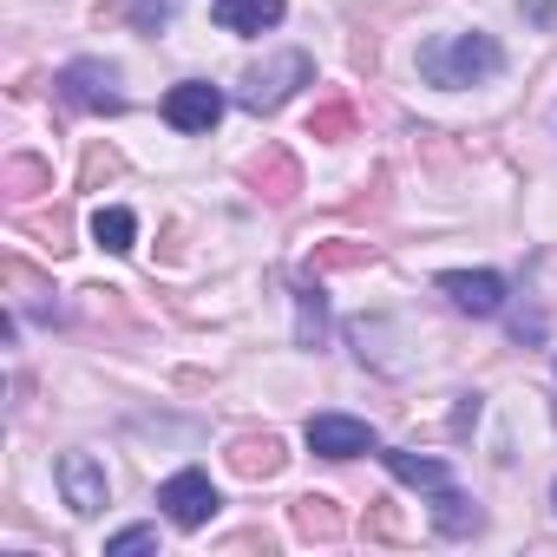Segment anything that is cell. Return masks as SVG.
<instances>
[{"label":"cell","mask_w":557,"mask_h":557,"mask_svg":"<svg viewBox=\"0 0 557 557\" xmlns=\"http://www.w3.org/2000/svg\"><path fill=\"white\" fill-rule=\"evenodd\" d=\"M550 505H557V485H550Z\"/></svg>","instance_id":"7402d4cb"},{"label":"cell","mask_w":557,"mask_h":557,"mask_svg":"<svg viewBox=\"0 0 557 557\" xmlns=\"http://www.w3.org/2000/svg\"><path fill=\"white\" fill-rule=\"evenodd\" d=\"M230 472L236 479H275V472H283V440H275V433H243L230 446Z\"/></svg>","instance_id":"30bf717a"},{"label":"cell","mask_w":557,"mask_h":557,"mask_svg":"<svg viewBox=\"0 0 557 557\" xmlns=\"http://www.w3.org/2000/svg\"><path fill=\"white\" fill-rule=\"evenodd\" d=\"M309 79H315V60H309V53H275L269 66H249V73H243V92H236V99H243L249 112H275V106H283L296 86H309Z\"/></svg>","instance_id":"7a4b0ae2"},{"label":"cell","mask_w":557,"mask_h":557,"mask_svg":"<svg viewBox=\"0 0 557 557\" xmlns=\"http://www.w3.org/2000/svg\"><path fill=\"white\" fill-rule=\"evenodd\" d=\"M309 132H315V138H348V132H355V112H348V106H322V112L309 119Z\"/></svg>","instance_id":"ac0fdd59"},{"label":"cell","mask_w":557,"mask_h":557,"mask_svg":"<svg viewBox=\"0 0 557 557\" xmlns=\"http://www.w3.org/2000/svg\"><path fill=\"white\" fill-rule=\"evenodd\" d=\"M249 177H256V184H262L275 203H289V197L302 190V171H296V158H289V151H275V145H269V151L249 164Z\"/></svg>","instance_id":"8fae6325"},{"label":"cell","mask_w":557,"mask_h":557,"mask_svg":"<svg viewBox=\"0 0 557 557\" xmlns=\"http://www.w3.org/2000/svg\"><path fill=\"white\" fill-rule=\"evenodd\" d=\"M171 14H177V0H132V21L138 27H164Z\"/></svg>","instance_id":"d6986e66"},{"label":"cell","mask_w":557,"mask_h":557,"mask_svg":"<svg viewBox=\"0 0 557 557\" xmlns=\"http://www.w3.org/2000/svg\"><path fill=\"white\" fill-rule=\"evenodd\" d=\"M216 119H223V92L210 79H184V86L164 92V125L171 132H210Z\"/></svg>","instance_id":"8992f818"},{"label":"cell","mask_w":557,"mask_h":557,"mask_svg":"<svg viewBox=\"0 0 557 557\" xmlns=\"http://www.w3.org/2000/svg\"><path fill=\"white\" fill-rule=\"evenodd\" d=\"M296 531H309V537H335V531H342V511H335V498H322V492L296 498Z\"/></svg>","instance_id":"9a60e30c"},{"label":"cell","mask_w":557,"mask_h":557,"mask_svg":"<svg viewBox=\"0 0 557 557\" xmlns=\"http://www.w3.org/2000/svg\"><path fill=\"white\" fill-rule=\"evenodd\" d=\"M440 296L453 309H466V315H498L505 309V275H492V269H446Z\"/></svg>","instance_id":"ba28073f"},{"label":"cell","mask_w":557,"mask_h":557,"mask_svg":"<svg viewBox=\"0 0 557 557\" xmlns=\"http://www.w3.org/2000/svg\"><path fill=\"white\" fill-rule=\"evenodd\" d=\"M138 550H158V531L151 524H125L119 537H106V557H138Z\"/></svg>","instance_id":"2e32d148"},{"label":"cell","mask_w":557,"mask_h":557,"mask_svg":"<svg viewBox=\"0 0 557 557\" xmlns=\"http://www.w3.org/2000/svg\"><path fill=\"white\" fill-rule=\"evenodd\" d=\"M60 99L79 106V112H125L119 66H106V60H73V66H60Z\"/></svg>","instance_id":"277c9868"},{"label":"cell","mask_w":557,"mask_h":557,"mask_svg":"<svg viewBox=\"0 0 557 557\" xmlns=\"http://www.w3.org/2000/svg\"><path fill=\"white\" fill-rule=\"evenodd\" d=\"M92 243H99V249H112V256H125V249L138 243V216H132L125 203H106V210H92Z\"/></svg>","instance_id":"5bb4252c"},{"label":"cell","mask_w":557,"mask_h":557,"mask_svg":"<svg viewBox=\"0 0 557 557\" xmlns=\"http://www.w3.org/2000/svg\"><path fill=\"white\" fill-rule=\"evenodd\" d=\"M433 524L446 531V537H472L479 524H485V511L459 492V485H440V505H433Z\"/></svg>","instance_id":"4fadbf2b"},{"label":"cell","mask_w":557,"mask_h":557,"mask_svg":"<svg viewBox=\"0 0 557 557\" xmlns=\"http://www.w3.org/2000/svg\"><path fill=\"white\" fill-rule=\"evenodd\" d=\"M296 302H302V342H322V322H329V302H322V289H296Z\"/></svg>","instance_id":"e0dca14e"},{"label":"cell","mask_w":557,"mask_h":557,"mask_svg":"<svg viewBox=\"0 0 557 557\" xmlns=\"http://www.w3.org/2000/svg\"><path fill=\"white\" fill-rule=\"evenodd\" d=\"M368 256H374V249H361V243H335V249H322L315 262H322V269H348V262H368Z\"/></svg>","instance_id":"ffe728a7"},{"label":"cell","mask_w":557,"mask_h":557,"mask_svg":"<svg viewBox=\"0 0 557 557\" xmlns=\"http://www.w3.org/2000/svg\"><path fill=\"white\" fill-rule=\"evenodd\" d=\"M53 479H60V492H66V505H73L79 518L106 511V492H112V479H106V466H99L92 453H66V459L53 466Z\"/></svg>","instance_id":"52a82bcc"},{"label":"cell","mask_w":557,"mask_h":557,"mask_svg":"<svg viewBox=\"0 0 557 557\" xmlns=\"http://www.w3.org/2000/svg\"><path fill=\"white\" fill-rule=\"evenodd\" d=\"M498 73H505V47L492 34H440V40L420 47V79L426 86L459 92V86H485Z\"/></svg>","instance_id":"6da1fadb"},{"label":"cell","mask_w":557,"mask_h":557,"mask_svg":"<svg viewBox=\"0 0 557 557\" xmlns=\"http://www.w3.org/2000/svg\"><path fill=\"white\" fill-rule=\"evenodd\" d=\"M289 14V0H210V21L223 34H269V27H283Z\"/></svg>","instance_id":"9c48e42d"},{"label":"cell","mask_w":557,"mask_h":557,"mask_svg":"<svg viewBox=\"0 0 557 557\" xmlns=\"http://www.w3.org/2000/svg\"><path fill=\"white\" fill-rule=\"evenodd\" d=\"M302 440H309V453H322V459H361V453L381 446L374 426L355 420V413H315V420L302 426Z\"/></svg>","instance_id":"5b68a950"},{"label":"cell","mask_w":557,"mask_h":557,"mask_svg":"<svg viewBox=\"0 0 557 557\" xmlns=\"http://www.w3.org/2000/svg\"><path fill=\"white\" fill-rule=\"evenodd\" d=\"M158 505H164V518L177 524V531H203L210 518H216V485H210V472H197V466H184V472H171L164 485H158Z\"/></svg>","instance_id":"3957f363"},{"label":"cell","mask_w":557,"mask_h":557,"mask_svg":"<svg viewBox=\"0 0 557 557\" xmlns=\"http://www.w3.org/2000/svg\"><path fill=\"white\" fill-rule=\"evenodd\" d=\"M381 459H387V472H394L400 485H426V492H440V485H453V472H446L440 459H426V453H407V446H387Z\"/></svg>","instance_id":"7c38bea8"},{"label":"cell","mask_w":557,"mask_h":557,"mask_svg":"<svg viewBox=\"0 0 557 557\" xmlns=\"http://www.w3.org/2000/svg\"><path fill=\"white\" fill-rule=\"evenodd\" d=\"M8 184H21V190H27V184H47V171H40L34 158H14V164H8Z\"/></svg>","instance_id":"44dd1931"}]
</instances>
